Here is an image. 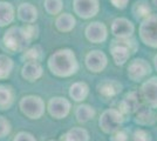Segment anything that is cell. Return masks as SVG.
<instances>
[{"instance_id":"cell-1","label":"cell","mask_w":157,"mask_h":141,"mask_svg":"<svg viewBox=\"0 0 157 141\" xmlns=\"http://www.w3.org/2000/svg\"><path fill=\"white\" fill-rule=\"evenodd\" d=\"M47 66L51 73L58 78H69L78 71V61L71 48H60L49 55Z\"/></svg>"},{"instance_id":"cell-2","label":"cell","mask_w":157,"mask_h":141,"mask_svg":"<svg viewBox=\"0 0 157 141\" xmlns=\"http://www.w3.org/2000/svg\"><path fill=\"white\" fill-rule=\"evenodd\" d=\"M32 41V38L24 26H11L7 28L2 37V44L5 48L12 53L25 52Z\"/></svg>"},{"instance_id":"cell-3","label":"cell","mask_w":157,"mask_h":141,"mask_svg":"<svg viewBox=\"0 0 157 141\" xmlns=\"http://www.w3.org/2000/svg\"><path fill=\"white\" fill-rule=\"evenodd\" d=\"M19 108L21 113L28 119L39 120L44 116L47 107L44 99L39 95H25L20 99Z\"/></svg>"},{"instance_id":"cell-4","label":"cell","mask_w":157,"mask_h":141,"mask_svg":"<svg viewBox=\"0 0 157 141\" xmlns=\"http://www.w3.org/2000/svg\"><path fill=\"white\" fill-rule=\"evenodd\" d=\"M110 55L113 58V61L116 66H123L124 64L128 62L130 58L131 53L136 51V42L135 40H114L111 41L109 46Z\"/></svg>"},{"instance_id":"cell-5","label":"cell","mask_w":157,"mask_h":141,"mask_svg":"<svg viewBox=\"0 0 157 141\" xmlns=\"http://www.w3.org/2000/svg\"><path fill=\"white\" fill-rule=\"evenodd\" d=\"M138 35L145 46L157 48V14H150L141 21Z\"/></svg>"},{"instance_id":"cell-6","label":"cell","mask_w":157,"mask_h":141,"mask_svg":"<svg viewBox=\"0 0 157 141\" xmlns=\"http://www.w3.org/2000/svg\"><path fill=\"white\" fill-rule=\"evenodd\" d=\"M123 121H124L123 114L118 109L108 108L102 112L98 119V126L107 134H114L120 131V127L122 126Z\"/></svg>"},{"instance_id":"cell-7","label":"cell","mask_w":157,"mask_h":141,"mask_svg":"<svg viewBox=\"0 0 157 141\" xmlns=\"http://www.w3.org/2000/svg\"><path fill=\"white\" fill-rule=\"evenodd\" d=\"M151 73V65L143 58H135L129 62L127 75L134 82L143 81Z\"/></svg>"},{"instance_id":"cell-8","label":"cell","mask_w":157,"mask_h":141,"mask_svg":"<svg viewBox=\"0 0 157 141\" xmlns=\"http://www.w3.org/2000/svg\"><path fill=\"white\" fill-rule=\"evenodd\" d=\"M73 11L81 19H92L100 12V0H73Z\"/></svg>"},{"instance_id":"cell-9","label":"cell","mask_w":157,"mask_h":141,"mask_svg":"<svg viewBox=\"0 0 157 141\" xmlns=\"http://www.w3.org/2000/svg\"><path fill=\"white\" fill-rule=\"evenodd\" d=\"M71 108H72L71 101L63 96H53L47 104V111L49 115L56 120L67 118L71 113Z\"/></svg>"},{"instance_id":"cell-10","label":"cell","mask_w":157,"mask_h":141,"mask_svg":"<svg viewBox=\"0 0 157 141\" xmlns=\"http://www.w3.org/2000/svg\"><path fill=\"white\" fill-rule=\"evenodd\" d=\"M85 65L87 69L92 73H101L103 72L108 65V57L105 52L100 49H93L86 54Z\"/></svg>"},{"instance_id":"cell-11","label":"cell","mask_w":157,"mask_h":141,"mask_svg":"<svg viewBox=\"0 0 157 141\" xmlns=\"http://www.w3.org/2000/svg\"><path fill=\"white\" fill-rule=\"evenodd\" d=\"M111 34L120 40H127L130 39L132 34L135 33V25L129 19L120 17L114 19L110 26Z\"/></svg>"},{"instance_id":"cell-12","label":"cell","mask_w":157,"mask_h":141,"mask_svg":"<svg viewBox=\"0 0 157 141\" xmlns=\"http://www.w3.org/2000/svg\"><path fill=\"white\" fill-rule=\"evenodd\" d=\"M85 35L92 44H102L108 39V28L101 21H93L86 26Z\"/></svg>"},{"instance_id":"cell-13","label":"cell","mask_w":157,"mask_h":141,"mask_svg":"<svg viewBox=\"0 0 157 141\" xmlns=\"http://www.w3.org/2000/svg\"><path fill=\"white\" fill-rule=\"evenodd\" d=\"M140 94L143 104L150 108H157V76H152L144 81L140 89Z\"/></svg>"},{"instance_id":"cell-14","label":"cell","mask_w":157,"mask_h":141,"mask_svg":"<svg viewBox=\"0 0 157 141\" xmlns=\"http://www.w3.org/2000/svg\"><path fill=\"white\" fill-rule=\"evenodd\" d=\"M143 105V100L140 92H129L125 94L124 99L120 102V112L122 114H131V113H136L138 109Z\"/></svg>"},{"instance_id":"cell-15","label":"cell","mask_w":157,"mask_h":141,"mask_svg":"<svg viewBox=\"0 0 157 141\" xmlns=\"http://www.w3.org/2000/svg\"><path fill=\"white\" fill-rule=\"evenodd\" d=\"M17 17L26 25H32L38 20V8L31 2H21L17 8Z\"/></svg>"},{"instance_id":"cell-16","label":"cell","mask_w":157,"mask_h":141,"mask_svg":"<svg viewBox=\"0 0 157 141\" xmlns=\"http://www.w3.org/2000/svg\"><path fill=\"white\" fill-rule=\"evenodd\" d=\"M44 75V67L40 62H25L21 68V76L28 82H34L39 80Z\"/></svg>"},{"instance_id":"cell-17","label":"cell","mask_w":157,"mask_h":141,"mask_svg":"<svg viewBox=\"0 0 157 141\" xmlns=\"http://www.w3.org/2000/svg\"><path fill=\"white\" fill-rule=\"evenodd\" d=\"M98 91L105 98H111L116 96L122 91V85L116 80L113 79H105L102 82L98 85Z\"/></svg>"},{"instance_id":"cell-18","label":"cell","mask_w":157,"mask_h":141,"mask_svg":"<svg viewBox=\"0 0 157 141\" xmlns=\"http://www.w3.org/2000/svg\"><path fill=\"white\" fill-rule=\"evenodd\" d=\"M54 25L61 33H69L76 26V19L71 13H61L56 17Z\"/></svg>"},{"instance_id":"cell-19","label":"cell","mask_w":157,"mask_h":141,"mask_svg":"<svg viewBox=\"0 0 157 141\" xmlns=\"http://www.w3.org/2000/svg\"><path fill=\"white\" fill-rule=\"evenodd\" d=\"M15 19V8L8 1H0V27L10 26Z\"/></svg>"},{"instance_id":"cell-20","label":"cell","mask_w":157,"mask_h":141,"mask_svg":"<svg viewBox=\"0 0 157 141\" xmlns=\"http://www.w3.org/2000/svg\"><path fill=\"white\" fill-rule=\"evenodd\" d=\"M88 94H89V86L85 81H76L69 87V96L76 102L86 100Z\"/></svg>"},{"instance_id":"cell-21","label":"cell","mask_w":157,"mask_h":141,"mask_svg":"<svg viewBox=\"0 0 157 141\" xmlns=\"http://www.w3.org/2000/svg\"><path fill=\"white\" fill-rule=\"evenodd\" d=\"M14 102V91L10 85H0V111H7Z\"/></svg>"},{"instance_id":"cell-22","label":"cell","mask_w":157,"mask_h":141,"mask_svg":"<svg viewBox=\"0 0 157 141\" xmlns=\"http://www.w3.org/2000/svg\"><path fill=\"white\" fill-rule=\"evenodd\" d=\"M60 141H89V133L85 128L74 127L66 132L60 138Z\"/></svg>"},{"instance_id":"cell-23","label":"cell","mask_w":157,"mask_h":141,"mask_svg":"<svg viewBox=\"0 0 157 141\" xmlns=\"http://www.w3.org/2000/svg\"><path fill=\"white\" fill-rule=\"evenodd\" d=\"M95 114H96L95 109L90 105H87V104L78 105L75 109V118L80 123H86L89 120H92Z\"/></svg>"},{"instance_id":"cell-24","label":"cell","mask_w":157,"mask_h":141,"mask_svg":"<svg viewBox=\"0 0 157 141\" xmlns=\"http://www.w3.org/2000/svg\"><path fill=\"white\" fill-rule=\"evenodd\" d=\"M155 114L151 111L150 107H141L136 112V118L135 121L141 126H148V125H152L155 122Z\"/></svg>"},{"instance_id":"cell-25","label":"cell","mask_w":157,"mask_h":141,"mask_svg":"<svg viewBox=\"0 0 157 141\" xmlns=\"http://www.w3.org/2000/svg\"><path fill=\"white\" fill-rule=\"evenodd\" d=\"M132 14L136 19L144 20L151 14V7L147 0H138L132 6Z\"/></svg>"},{"instance_id":"cell-26","label":"cell","mask_w":157,"mask_h":141,"mask_svg":"<svg viewBox=\"0 0 157 141\" xmlns=\"http://www.w3.org/2000/svg\"><path fill=\"white\" fill-rule=\"evenodd\" d=\"M14 68V61L6 54H0V80L10 78Z\"/></svg>"},{"instance_id":"cell-27","label":"cell","mask_w":157,"mask_h":141,"mask_svg":"<svg viewBox=\"0 0 157 141\" xmlns=\"http://www.w3.org/2000/svg\"><path fill=\"white\" fill-rule=\"evenodd\" d=\"M22 60H25L26 62H40V60L42 59V48L39 45L35 46L28 47L26 51L22 53Z\"/></svg>"},{"instance_id":"cell-28","label":"cell","mask_w":157,"mask_h":141,"mask_svg":"<svg viewBox=\"0 0 157 141\" xmlns=\"http://www.w3.org/2000/svg\"><path fill=\"white\" fill-rule=\"evenodd\" d=\"M44 7L47 14L49 15H59L63 10V0H45Z\"/></svg>"},{"instance_id":"cell-29","label":"cell","mask_w":157,"mask_h":141,"mask_svg":"<svg viewBox=\"0 0 157 141\" xmlns=\"http://www.w3.org/2000/svg\"><path fill=\"white\" fill-rule=\"evenodd\" d=\"M11 131H12L11 122L7 120L5 116L0 115V139L7 136V135L11 133Z\"/></svg>"},{"instance_id":"cell-30","label":"cell","mask_w":157,"mask_h":141,"mask_svg":"<svg viewBox=\"0 0 157 141\" xmlns=\"http://www.w3.org/2000/svg\"><path fill=\"white\" fill-rule=\"evenodd\" d=\"M134 141H151L150 135L144 129H136L134 133Z\"/></svg>"},{"instance_id":"cell-31","label":"cell","mask_w":157,"mask_h":141,"mask_svg":"<svg viewBox=\"0 0 157 141\" xmlns=\"http://www.w3.org/2000/svg\"><path fill=\"white\" fill-rule=\"evenodd\" d=\"M13 141H36L35 136L28 132H19L14 136Z\"/></svg>"},{"instance_id":"cell-32","label":"cell","mask_w":157,"mask_h":141,"mask_svg":"<svg viewBox=\"0 0 157 141\" xmlns=\"http://www.w3.org/2000/svg\"><path fill=\"white\" fill-rule=\"evenodd\" d=\"M129 1L130 0H110L111 5L115 8H117V10H124V8H127Z\"/></svg>"},{"instance_id":"cell-33","label":"cell","mask_w":157,"mask_h":141,"mask_svg":"<svg viewBox=\"0 0 157 141\" xmlns=\"http://www.w3.org/2000/svg\"><path fill=\"white\" fill-rule=\"evenodd\" d=\"M110 141H128L127 133L123 132V131H117L116 133H114V134H113Z\"/></svg>"},{"instance_id":"cell-34","label":"cell","mask_w":157,"mask_h":141,"mask_svg":"<svg viewBox=\"0 0 157 141\" xmlns=\"http://www.w3.org/2000/svg\"><path fill=\"white\" fill-rule=\"evenodd\" d=\"M154 66H155V68H156V71H157V54L154 57Z\"/></svg>"},{"instance_id":"cell-35","label":"cell","mask_w":157,"mask_h":141,"mask_svg":"<svg viewBox=\"0 0 157 141\" xmlns=\"http://www.w3.org/2000/svg\"><path fill=\"white\" fill-rule=\"evenodd\" d=\"M151 4L155 6V8L157 10V0H151Z\"/></svg>"},{"instance_id":"cell-36","label":"cell","mask_w":157,"mask_h":141,"mask_svg":"<svg viewBox=\"0 0 157 141\" xmlns=\"http://www.w3.org/2000/svg\"><path fill=\"white\" fill-rule=\"evenodd\" d=\"M49 141H56V140H49Z\"/></svg>"},{"instance_id":"cell-37","label":"cell","mask_w":157,"mask_h":141,"mask_svg":"<svg viewBox=\"0 0 157 141\" xmlns=\"http://www.w3.org/2000/svg\"><path fill=\"white\" fill-rule=\"evenodd\" d=\"M1 1H2V0H1Z\"/></svg>"}]
</instances>
